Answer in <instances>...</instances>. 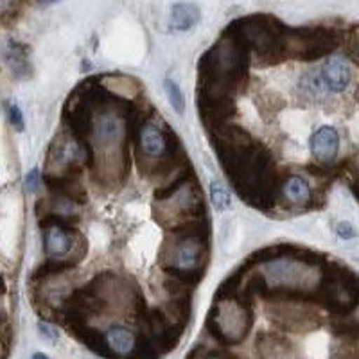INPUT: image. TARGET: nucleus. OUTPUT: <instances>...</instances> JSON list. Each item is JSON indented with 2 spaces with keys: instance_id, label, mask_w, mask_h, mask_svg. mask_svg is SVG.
<instances>
[{
  "instance_id": "f257e3e1",
  "label": "nucleus",
  "mask_w": 359,
  "mask_h": 359,
  "mask_svg": "<svg viewBox=\"0 0 359 359\" xmlns=\"http://www.w3.org/2000/svg\"><path fill=\"white\" fill-rule=\"evenodd\" d=\"M252 316L241 304L224 300L223 304L216 306L212 313V331L217 338L226 343H239L245 339L250 331Z\"/></svg>"
},
{
  "instance_id": "f03ea898",
  "label": "nucleus",
  "mask_w": 359,
  "mask_h": 359,
  "mask_svg": "<svg viewBox=\"0 0 359 359\" xmlns=\"http://www.w3.org/2000/svg\"><path fill=\"white\" fill-rule=\"evenodd\" d=\"M325 300L338 313H348L359 304V278L347 269L336 268L325 278Z\"/></svg>"
},
{
  "instance_id": "7ed1b4c3",
  "label": "nucleus",
  "mask_w": 359,
  "mask_h": 359,
  "mask_svg": "<svg viewBox=\"0 0 359 359\" xmlns=\"http://www.w3.org/2000/svg\"><path fill=\"white\" fill-rule=\"evenodd\" d=\"M316 262L304 261H277L268 266V277L278 286L306 287L313 280V266Z\"/></svg>"
},
{
  "instance_id": "20e7f679",
  "label": "nucleus",
  "mask_w": 359,
  "mask_h": 359,
  "mask_svg": "<svg viewBox=\"0 0 359 359\" xmlns=\"http://www.w3.org/2000/svg\"><path fill=\"white\" fill-rule=\"evenodd\" d=\"M239 27H241V36L259 50L271 49L280 40L277 24L269 17L246 18L239 24Z\"/></svg>"
},
{
  "instance_id": "39448f33",
  "label": "nucleus",
  "mask_w": 359,
  "mask_h": 359,
  "mask_svg": "<svg viewBox=\"0 0 359 359\" xmlns=\"http://www.w3.org/2000/svg\"><path fill=\"white\" fill-rule=\"evenodd\" d=\"M297 43L300 49V56L306 60H314L323 54L331 53L338 43V38L332 31L316 29V31H302L297 34Z\"/></svg>"
},
{
  "instance_id": "423d86ee",
  "label": "nucleus",
  "mask_w": 359,
  "mask_h": 359,
  "mask_svg": "<svg viewBox=\"0 0 359 359\" xmlns=\"http://www.w3.org/2000/svg\"><path fill=\"white\" fill-rule=\"evenodd\" d=\"M339 149V135L334 128L322 126L311 137V153L318 162L329 163L336 158Z\"/></svg>"
},
{
  "instance_id": "0eeeda50",
  "label": "nucleus",
  "mask_w": 359,
  "mask_h": 359,
  "mask_svg": "<svg viewBox=\"0 0 359 359\" xmlns=\"http://www.w3.org/2000/svg\"><path fill=\"white\" fill-rule=\"evenodd\" d=\"M107 347L118 358H130L137 352V336L124 325H111L107 331Z\"/></svg>"
},
{
  "instance_id": "6e6552de",
  "label": "nucleus",
  "mask_w": 359,
  "mask_h": 359,
  "mask_svg": "<svg viewBox=\"0 0 359 359\" xmlns=\"http://www.w3.org/2000/svg\"><path fill=\"white\" fill-rule=\"evenodd\" d=\"M320 79H322L323 86H327L331 92H343L351 83V69L339 57H331L322 67Z\"/></svg>"
},
{
  "instance_id": "1a4fd4ad",
  "label": "nucleus",
  "mask_w": 359,
  "mask_h": 359,
  "mask_svg": "<svg viewBox=\"0 0 359 359\" xmlns=\"http://www.w3.org/2000/svg\"><path fill=\"white\" fill-rule=\"evenodd\" d=\"M201 13L196 4L191 2H178L171 8V18H169V25L172 31H189L200 22Z\"/></svg>"
},
{
  "instance_id": "9d476101",
  "label": "nucleus",
  "mask_w": 359,
  "mask_h": 359,
  "mask_svg": "<svg viewBox=\"0 0 359 359\" xmlns=\"http://www.w3.org/2000/svg\"><path fill=\"white\" fill-rule=\"evenodd\" d=\"M140 147L146 155L153 156V158H160L168 151V142L163 137L162 131L155 126V124H147L140 131Z\"/></svg>"
},
{
  "instance_id": "9b49d317",
  "label": "nucleus",
  "mask_w": 359,
  "mask_h": 359,
  "mask_svg": "<svg viewBox=\"0 0 359 359\" xmlns=\"http://www.w3.org/2000/svg\"><path fill=\"white\" fill-rule=\"evenodd\" d=\"M4 57L6 62H8L9 69L13 70V74L17 78H24L25 74H29L27 49L22 43H18L15 40H8V43L4 47Z\"/></svg>"
},
{
  "instance_id": "f8f14e48",
  "label": "nucleus",
  "mask_w": 359,
  "mask_h": 359,
  "mask_svg": "<svg viewBox=\"0 0 359 359\" xmlns=\"http://www.w3.org/2000/svg\"><path fill=\"white\" fill-rule=\"evenodd\" d=\"M259 354H261V359H297V354L290 343L280 338H273V336L261 338Z\"/></svg>"
},
{
  "instance_id": "ddd939ff",
  "label": "nucleus",
  "mask_w": 359,
  "mask_h": 359,
  "mask_svg": "<svg viewBox=\"0 0 359 359\" xmlns=\"http://www.w3.org/2000/svg\"><path fill=\"white\" fill-rule=\"evenodd\" d=\"M200 253L201 248L198 245L196 239H184L180 243L178 248L175 252V262L180 269H192L196 268V264L200 262Z\"/></svg>"
},
{
  "instance_id": "4468645a",
  "label": "nucleus",
  "mask_w": 359,
  "mask_h": 359,
  "mask_svg": "<svg viewBox=\"0 0 359 359\" xmlns=\"http://www.w3.org/2000/svg\"><path fill=\"white\" fill-rule=\"evenodd\" d=\"M72 246V239H70L69 233L62 229H49L45 232V248L49 252V255L53 257H60V255H65L67 252Z\"/></svg>"
},
{
  "instance_id": "2eb2a0df",
  "label": "nucleus",
  "mask_w": 359,
  "mask_h": 359,
  "mask_svg": "<svg viewBox=\"0 0 359 359\" xmlns=\"http://www.w3.org/2000/svg\"><path fill=\"white\" fill-rule=\"evenodd\" d=\"M284 196L294 205H306L311 198V187L302 176H291L284 184Z\"/></svg>"
},
{
  "instance_id": "dca6fc26",
  "label": "nucleus",
  "mask_w": 359,
  "mask_h": 359,
  "mask_svg": "<svg viewBox=\"0 0 359 359\" xmlns=\"http://www.w3.org/2000/svg\"><path fill=\"white\" fill-rule=\"evenodd\" d=\"M165 94H168L169 102L172 104L176 114H184L185 110V99L184 94H182V88H180L178 83L175 79H165Z\"/></svg>"
},
{
  "instance_id": "f3484780",
  "label": "nucleus",
  "mask_w": 359,
  "mask_h": 359,
  "mask_svg": "<svg viewBox=\"0 0 359 359\" xmlns=\"http://www.w3.org/2000/svg\"><path fill=\"white\" fill-rule=\"evenodd\" d=\"M210 200H212L214 207L217 210H224V208L230 207V194L221 187L219 184H212L210 185Z\"/></svg>"
},
{
  "instance_id": "a211bd4d",
  "label": "nucleus",
  "mask_w": 359,
  "mask_h": 359,
  "mask_svg": "<svg viewBox=\"0 0 359 359\" xmlns=\"http://www.w3.org/2000/svg\"><path fill=\"white\" fill-rule=\"evenodd\" d=\"M8 115H9V123L17 128V130H22V128H24V115H22L20 108H18L17 104H9Z\"/></svg>"
},
{
  "instance_id": "6ab92c4d",
  "label": "nucleus",
  "mask_w": 359,
  "mask_h": 359,
  "mask_svg": "<svg viewBox=\"0 0 359 359\" xmlns=\"http://www.w3.org/2000/svg\"><path fill=\"white\" fill-rule=\"evenodd\" d=\"M336 232H338V236L341 237V239H354L355 236H358V232H355V229L352 226L348 221H341V223L338 224V229H336Z\"/></svg>"
},
{
  "instance_id": "aec40b11",
  "label": "nucleus",
  "mask_w": 359,
  "mask_h": 359,
  "mask_svg": "<svg viewBox=\"0 0 359 359\" xmlns=\"http://www.w3.org/2000/svg\"><path fill=\"white\" fill-rule=\"evenodd\" d=\"M38 329H40L41 334L49 339V341H56V339H57L56 329H54L53 325H49V323H40V325H38Z\"/></svg>"
},
{
  "instance_id": "412c9836",
  "label": "nucleus",
  "mask_w": 359,
  "mask_h": 359,
  "mask_svg": "<svg viewBox=\"0 0 359 359\" xmlns=\"http://www.w3.org/2000/svg\"><path fill=\"white\" fill-rule=\"evenodd\" d=\"M38 182H40V175H38V171L34 169V171H31L27 175V180H25V184H27L29 189H36L38 187Z\"/></svg>"
},
{
  "instance_id": "4be33fe9",
  "label": "nucleus",
  "mask_w": 359,
  "mask_h": 359,
  "mask_svg": "<svg viewBox=\"0 0 359 359\" xmlns=\"http://www.w3.org/2000/svg\"><path fill=\"white\" fill-rule=\"evenodd\" d=\"M13 0H0V11H6V9L9 8V4H11Z\"/></svg>"
},
{
  "instance_id": "5701e85b",
  "label": "nucleus",
  "mask_w": 359,
  "mask_h": 359,
  "mask_svg": "<svg viewBox=\"0 0 359 359\" xmlns=\"http://www.w3.org/2000/svg\"><path fill=\"white\" fill-rule=\"evenodd\" d=\"M31 359H49L45 354H41V352H36V354H33V358Z\"/></svg>"
},
{
  "instance_id": "b1692460",
  "label": "nucleus",
  "mask_w": 359,
  "mask_h": 359,
  "mask_svg": "<svg viewBox=\"0 0 359 359\" xmlns=\"http://www.w3.org/2000/svg\"><path fill=\"white\" fill-rule=\"evenodd\" d=\"M355 194H358V198H359V184L355 185Z\"/></svg>"
},
{
  "instance_id": "393cba45",
  "label": "nucleus",
  "mask_w": 359,
  "mask_h": 359,
  "mask_svg": "<svg viewBox=\"0 0 359 359\" xmlns=\"http://www.w3.org/2000/svg\"><path fill=\"white\" fill-rule=\"evenodd\" d=\"M49 2H57V0H49Z\"/></svg>"
},
{
  "instance_id": "a878e982",
  "label": "nucleus",
  "mask_w": 359,
  "mask_h": 359,
  "mask_svg": "<svg viewBox=\"0 0 359 359\" xmlns=\"http://www.w3.org/2000/svg\"><path fill=\"white\" fill-rule=\"evenodd\" d=\"M358 57H359V45H358Z\"/></svg>"
}]
</instances>
